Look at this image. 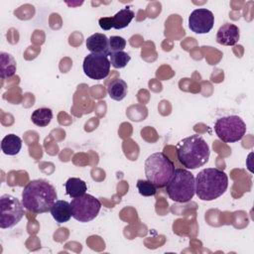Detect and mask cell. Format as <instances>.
Wrapping results in <instances>:
<instances>
[{
    "instance_id": "23",
    "label": "cell",
    "mask_w": 254,
    "mask_h": 254,
    "mask_svg": "<svg viewBox=\"0 0 254 254\" xmlns=\"http://www.w3.org/2000/svg\"><path fill=\"white\" fill-rule=\"evenodd\" d=\"M98 24H99V27L102 29V30H105V31H108L110 30L111 28H113V23H112V17H102L98 20Z\"/></svg>"
},
{
    "instance_id": "9",
    "label": "cell",
    "mask_w": 254,
    "mask_h": 254,
    "mask_svg": "<svg viewBox=\"0 0 254 254\" xmlns=\"http://www.w3.org/2000/svg\"><path fill=\"white\" fill-rule=\"evenodd\" d=\"M110 65L111 64L107 56L90 53L84 58L82 68L85 75L89 78L101 80L108 76Z\"/></svg>"
},
{
    "instance_id": "15",
    "label": "cell",
    "mask_w": 254,
    "mask_h": 254,
    "mask_svg": "<svg viewBox=\"0 0 254 254\" xmlns=\"http://www.w3.org/2000/svg\"><path fill=\"white\" fill-rule=\"evenodd\" d=\"M0 68H1L0 76L2 79H6L13 76L17 69L16 61L13 58V56H11L8 53L1 52L0 53Z\"/></svg>"
},
{
    "instance_id": "3",
    "label": "cell",
    "mask_w": 254,
    "mask_h": 254,
    "mask_svg": "<svg viewBox=\"0 0 254 254\" xmlns=\"http://www.w3.org/2000/svg\"><path fill=\"white\" fill-rule=\"evenodd\" d=\"M195 194L201 200L210 201L222 195L228 187L227 175L216 168H206L194 178Z\"/></svg>"
},
{
    "instance_id": "10",
    "label": "cell",
    "mask_w": 254,
    "mask_h": 254,
    "mask_svg": "<svg viewBox=\"0 0 254 254\" xmlns=\"http://www.w3.org/2000/svg\"><path fill=\"white\" fill-rule=\"evenodd\" d=\"M214 25V15L206 8L193 10L189 17V28L195 34H207Z\"/></svg>"
},
{
    "instance_id": "17",
    "label": "cell",
    "mask_w": 254,
    "mask_h": 254,
    "mask_svg": "<svg viewBox=\"0 0 254 254\" xmlns=\"http://www.w3.org/2000/svg\"><path fill=\"white\" fill-rule=\"evenodd\" d=\"M65 192L72 198L84 194L87 190V187L84 181L79 178H69L65 184Z\"/></svg>"
},
{
    "instance_id": "5",
    "label": "cell",
    "mask_w": 254,
    "mask_h": 254,
    "mask_svg": "<svg viewBox=\"0 0 254 254\" xmlns=\"http://www.w3.org/2000/svg\"><path fill=\"white\" fill-rule=\"evenodd\" d=\"M169 197L180 203L189 202L195 193L193 175L186 169H175V172L166 186Z\"/></svg>"
},
{
    "instance_id": "12",
    "label": "cell",
    "mask_w": 254,
    "mask_h": 254,
    "mask_svg": "<svg viewBox=\"0 0 254 254\" xmlns=\"http://www.w3.org/2000/svg\"><path fill=\"white\" fill-rule=\"evenodd\" d=\"M87 50L91 54H101L109 56V38L101 33H95L89 36L85 42Z\"/></svg>"
},
{
    "instance_id": "6",
    "label": "cell",
    "mask_w": 254,
    "mask_h": 254,
    "mask_svg": "<svg viewBox=\"0 0 254 254\" xmlns=\"http://www.w3.org/2000/svg\"><path fill=\"white\" fill-rule=\"evenodd\" d=\"M214 131L221 141L235 143L244 137L246 124L238 115L223 116L215 121Z\"/></svg>"
},
{
    "instance_id": "21",
    "label": "cell",
    "mask_w": 254,
    "mask_h": 254,
    "mask_svg": "<svg viewBox=\"0 0 254 254\" xmlns=\"http://www.w3.org/2000/svg\"><path fill=\"white\" fill-rule=\"evenodd\" d=\"M136 187L138 189V191L141 195L144 196H151L155 195L157 192V188L154 184H152L148 180H138Z\"/></svg>"
},
{
    "instance_id": "19",
    "label": "cell",
    "mask_w": 254,
    "mask_h": 254,
    "mask_svg": "<svg viewBox=\"0 0 254 254\" xmlns=\"http://www.w3.org/2000/svg\"><path fill=\"white\" fill-rule=\"evenodd\" d=\"M32 122L39 127H46L53 119V111L47 107H41L33 111L31 115Z\"/></svg>"
},
{
    "instance_id": "16",
    "label": "cell",
    "mask_w": 254,
    "mask_h": 254,
    "mask_svg": "<svg viewBox=\"0 0 254 254\" xmlns=\"http://www.w3.org/2000/svg\"><path fill=\"white\" fill-rule=\"evenodd\" d=\"M128 86L127 83L121 78L113 79L107 87V93L111 99L116 101H121L127 95Z\"/></svg>"
},
{
    "instance_id": "14",
    "label": "cell",
    "mask_w": 254,
    "mask_h": 254,
    "mask_svg": "<svg viewBox=\"0 0 254 254\" xmlns=\"http://www.w3.org/2000/svg\"><path fill=\"white\" fill-rule=\"evenodd\" d=\"M22 148V139L15 134L6 135L1 141V150L5 155L15 156Z\"/></svg>"
},
{
    "instance_id": "1",
    "label": "cell",
    "mask_w": 254,
    "mask_h": 254,
    "mask_svg": "<svg viewBox=\"0 0 254 254\" xmlns=\"http://www.w3.org/2000/svg\"><path fill=\"white\" fill-rule=\"evenodd\" d=\"M57 198L55 187L42 179L30 181L22 191L23 206L37 214L50 211Z\"/></svg>"
},
{
    "instance_id": "8",
    "label": "cell",
    "mask_w": 254,
    "mask_h": 254,
    "mask_svg": "<svg viewBox=\"0 0 254 254\" xmlns=\"http://www.w3.org/2000/svg\"><path fill=\"white\" fill-rule=\"evenodd\" d=\"M24 206L14 195L5 193L0 196V227L2 229L15 226L24 216Z\"/></svg>"
},
{
    "instance_id": "7",
    "label": "cell",
    "mask_w": 254,
    "mask_h": 254,
    "mask_svg": "<svg viewBox=\"0 0 254 254\" xmlns=\"http://www.w3.org/2000/svg\"><path fill=\"white\" fill-rule=\"evenodd\" d=\"M70 205L72 217L79 222L93 220L98 215L101 208L100 200L88 193L72 198Z\"/></svg>"
},
{
    "instance_id": "13",
    "label": "cell",
    "mask_w": 254,
    "mask_h": 254,
    "mask_svg": "<svg viewBox=\"0 0 254 254\" xmlns=\"http://www.w3.org/2000/svg\"><path fill=\"white\" fill-rule=\"evenodd\" d=\"M50 211L58 223L67 222L72 216L70 202H67L66 200H56Z\"/></svg>"
},
{
    "instance_id": "2",
    "label": "cell",
    "mask_w": 254,
    "mask_h": 254,
    "mask_svg": "<svg viewBox=\"0 0 254 254\" xmlns=\"http://www.w3.org/2000/svg\"><path fill=\"white\" fill-rule=\"evenodd\" d=\"M177 159L187 169L194 170L207 163L210 155L209 146L197 134L181 140L176 147Z\"/></svg>"
},
{
    "instance_id": "20",
    "label": "cell",
    "mask_w": 254,
    "mask_h": 254,
    "mask_svg": "<svg viewBox=\"0 0 254 254\" xmlns=\"http://www.w3.org/2000/svg\"><path fill=\"white\" fill-rule=\"evenodd\" d=\"M110 64L114 68H123L127 65V64L130 62L131 57L129 56L128 53L124 51L120 52H115L110 54Z\"/></svg>"
},
{
    "instance_id": "22",
    "label": "cell",
    "mask_w": 254,
    "mask_h": 254,
    "mask_svg": "<svg viewBox=\"0 0 254 254\" xmlns=\"http://www.w3.org/2000/svg\"><path fill=\"white\" fill-rule=\"evenodd\" d=\"M126 47V40L120 36H111L109 38V56L112 53L123 51Z\"/></svg>"
},
{
    "instance_id": "18",
    "label": "cell",
    "mask_w": 254,
    "mask_h": 254,
    "mask_svg": "<svg viewBox=\"0 0 254 254\" xmlns=\"http://www.w3.org/2000/svg\"><path fill=\"white\" fill-rule=\"evenodd\" d=\"M134 16H135L134 11L131 10L129 7H125L123 9L119 10L112 17L113 28L116 30H121V29L126 28L131 23Z\"/></svg>"
},
{
    "instance_id": "4",
    "label": "cell",
    "mask_w": 254,
    "mask_h": 254,
    "mask_svg": "<svg viewBox=\"0 0 254 254\" xmlns=\"http://www.w3.org/2000/svg\"><path fill=\"white\" fill-rule=\"evenodd\" d=\"M175 172V165L163 152L151 154L145 161V175L148 181L162 189L167 186Z\"/></svg>"
},
{
    "instance_id": "11",
    "label": "cell",
    "mask_w": 254,
    "mask_h": 254,
    "mask_svg": "<svg viewBox=\"0 0 254 254\" xmlns=\"http://www.w3.org/2000/svg\"><path fill=\"white\" fill-rule=\"evenodd\" d=\"M240 38L239 29L231 23L223 24L216 33V42L223 46H234Z\"/></svg>"
}]
</instances>
